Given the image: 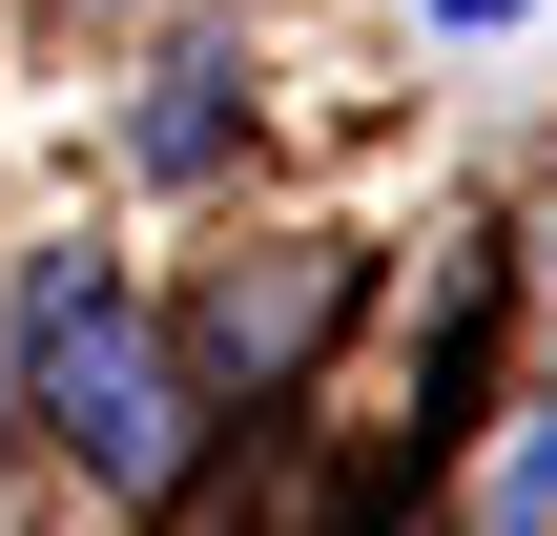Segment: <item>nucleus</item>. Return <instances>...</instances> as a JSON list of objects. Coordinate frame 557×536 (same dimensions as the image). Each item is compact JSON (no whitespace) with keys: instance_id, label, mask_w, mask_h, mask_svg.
Instances as JSON below:
<instances>
[{"instance_id":"1","label":"nucleus","mask_w":557,"mask_h":536,"mask_svg":"<svg viewBox=\"0 0 557 536\" xmlns=\"http://www.w3.org/2000/svg\"><path fill=\"white\" fill-rule=\"evenodd\" d=\"M21 372H41V413L83 434V475H103V496H145V475H165V372H145V331H124V289H103V269H41V289H21Z\"/></svg>"},{"instance_id":"2","label":"nucleus","mask_w":557,"mask_h":536,"mask_svg":"<svg viewBox=\"0 0 557 536\" xmlns=\"http://www.w3.org/2000/svg\"><path fill=\"white\" fill-rule=\"evenodd\" d=\"M124 145H145V186H207V165H227V62H165V103H145Z\"/></svg>"},{"instance_id":"3","label":"nucleus","mask_w":557,"mask_h":536,"mask_svg":"<svg viewBox=\"0 0 557 536\" xmlns=\"http://www.w3.org/2000/svg\"><path fill=\"white\" fill-rule=\"evenodd\" d=\"M475 516H496V536H557V413L517 434V454H496V496H475Z\"/></svg>"},{"instance_id":"4","label":"nucleus","mask_w":557,"mask_h":536,"mask_svg":"<svg viewBox=\"0 0 557 536\" xmlns=\"http://www.w3.org/2000/svg\"><path fill=\"white\" fill-rule=\"evenodd\" d=\"M434 21H537V0H434Z\"/></svg>"}]
</instances>
